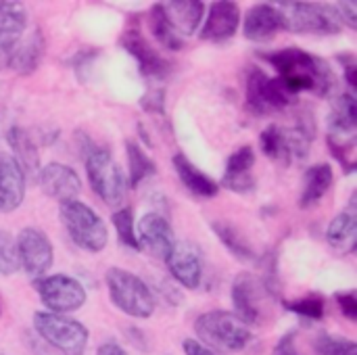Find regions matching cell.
<instances>
[{
  "label": "cell",
  "mask_w": 357,
  "mask_h": 355,
  "mask_svg": "<svg viewBox=\"0 0 357 355\" xmlns=\"http://www.w3.org/2000/svg\"><path fill=\"white\" fill-rule=\"evenodd\" d=\"M261 56L278 71L276 80L287 88L291 96L299 92H314L318 96H328L337 86L331 65L318 54H312L307 50L282 48L276 52H264Z\"/></svg>",
  "instance_id": "obj_1"
},
{
  "label": "cell",
  "mask_w": 357,
  "mask_h": 355,
  "mask_svg": "<svg viewBox=\"0 0 357 355\" xmlns=\"http://www.w3.org/2000/svg\"><path fill=\"white\" fill-rule=\"evenodd\" d=\"M77 138H82L77 142L82 149V157L86 163V174H88V182H90L92 190L96 192V197L102 203H107L111 207H119L128 192V180H126L123 169L113 159V155L107 146L96 144L84 132H77Z\"/></svg>",
  "instance_id": "obj_2"
},
{
  "label": "cell",
  "mask_w": 357,
  "mask_h": 355,
  "mask_svg": "<svg viewBox=\"0 0 357 355\" xmlns=\"http://www.w3.org/2000/svg\"><path fill=\"white\" fill-rule=\"evenodd\" d=\"M316 138V119L312 113H301L297 123L284 126H268L259 136L261 153L278 163L291 165L303 161L310 155V146Z\"/></svg>",
  "instance_id": "obj_3"
},
{
  "label": "cell",
  "mask_w": 357,
  "mask_h": 355,
  "mask_svg": "<svg viewBox=\"0 0 357 355\" xmlns=\"http://www.w3.org/2000/svg\"><path fill=\"white\" fill-rule=\"evenodd\" d=\"M276 8L280 15L282 29H289L293 33L335 36L343 29V23L337 15L335 4L284 0V2H278Z\"/></svg>",
  "instance_id": "obj_4"
},
{
  "label": "cell",
  "mask_w": 357,
  "mask_h": 355,
  "mask_svg": "<svg viewBox=\"0 0 357 355\" xmlns=\"http://www.w3.org/2000/svg\"><path fill=\"white\" fill-rule=\"evenodd\" d=\"M357 138V100L351 92H343L333 103V113L328 117V149L333 157L343 165L345 174L356 172Z\"/></svg>",
  "instance_id": "obj_5"
},
{
  "label": "cell",
  "mask_w": 357,
  "mask_h": 355,
  "mask_svg": "<svg viewBox=\"0 0 357 355\" xmlns=\"http://www.w3.org/2000/svg\"><path fill=\"white\" fill-rule=\"evenodd\" d=\"M195 333L201 343L218 349V352H243L253 335L249 326L234 316V312L211 310L201 314L195 320Z\"/></svg>",
  "instance_id": "obj_6"
},
{
  "label": "cell",
  "mask_w": 357,
  "mask_h": 355,
  "mask_svg": "<svg viewBox=\"0 0 357 355\" xmlns=\"http://www.w3.org/2000/svg\"><path fill=\"white\" fill-rule=\"evenodd\" d=\"M113 305L130 318L144 320L155 312V295L144 280L123 268H109L105 274Z\"/></svg>",
  "instance_id": "obj_7"
},
{
  "label": "cell",
  "mask_w": 357,
  "mask_h": 355,
  "mask_svg": "<svg viewBox=\"0 0 357 355\" xmlns=\"http://www.w3.org/2000/svg\"><path fill=\"white\" fill-rule=\"evenodd\" d=\"M61 222L69 234V239L88 253H98L109 243V230L102 222V218L90 209L86 203L71 199L63 201L59 207Z\"/></svg>",
  "instance_id": "obj_8"
},
{
  "label": "cell",
  "mask_w": 357,
  "mask_h": 355,
  "mask_svg": "<svg viewBox=\"0 0 357 355\" xmlns=\"http://www.w3.org/2000/svg\"><path fill=\"white\" fill-rule=\"evenodd\" d=\"M33 328L48 345L63 355H84L86 352L88 328L65 314L38 312L33 314Z\"/></svg>",
  "instance_id": "obj_9"
},
{
  "label": "cell",
  "mask_w": 357,
  "mask_h": 355,
  "mask_svg": "<svg viewBox=\"0 0 357 355\" xmlns=\"http://www.w3.org/2000/svg\"><path fill=\"white\" fill-rule=\"evenodd\" d=\"M36 293L44 308L52 314L77 312L86 303V289L79 280L67 274H52L33 280Z\"/></svg>",
  "instance_id": "obj_10"
},
{
  "label": "cell",
  "mask_w": 357,
  "mask_h": 355,
  "mask_svg": "<svg viewBox=\"0 0 357 355\" xmlns=\"http://www.w3.org/2000/svg\"><path fill=\"white\" fill-rule=\"evenodd\" d=\"M245 100L251 113L270 115V113H278L287 109L293 103V96L276 77H270L261 69H249Z\"/></svg>",
  "instance_id": "obj_11"
},
{
  "label": "cell",
  "mask_w": 357,
  "mask_h": 355,
  "mask_svg": "<svg viewBox=\"0 0 357 355\" xmlns=\"http://www.w3.org/2000/svg\"><path fill=\"white\" fill-rule=\"evenodd\" d=\"M15 241H17L19 268H23L25 274L33 280L42 278L54 262V249L48 234L40 228L29 226L23 228Z\"/></svg>",
  "instance_id": "obj_12"
},
{
  "label": "cell",
  "mask_w": 357,
  "mask_h": 355,
  "mask_svg": "<svg viewBox=\"0 0 357 355\" xmlns=\"http://www.w3.org/2000/svg\"><path fill=\"white\" fill-rule=\"evenodd\" d=\"M266 299H270L268 289L249 272H243L232 282V305L234 316L241 318L247 326H257L264 322Z\"/></svg>",
  "instance_id": "obj_13"
},
{
  "label": "cell",
  "mask_w": 357,
  "mask_h": 355,
  "mask_svg": "<svg viewBox=\"0 0 357 355\" xmlns=\"http://www.w3.org/2000/svg\"><path fill=\"white\" fill-rule=\"evenodd\" d=\"M119 44L138 63V69H140V73L144 77L163 80V77H167L172 73V63L167 59H163L136 27L126 29L121 33V38H119Z\"/></svg>",
  "instance_id": "obj_14"
},
{
  "label": "cell",
  "mask_w": 357,
  "mask_h": 355,
  "mask_svg": "<svg viewBox=\"0 0 357 355\" xmlns=\"http://www.w3.org/2000/svg\"><path fill=\"white\" fill-rule=\"evenodd\" d=\"M201 25L199 38L203 42H226L241 27V8L232 0H218L209 6L207 19Z\"/></svg>",
  "instance_id": "obj_15"
},
{
  "label": "cell",
  "mask_w": 357,
  "mask_h": 355,
  "mask_svg": "<svg viewBox=\"0 0 357 355\" xmlns=\"http://www.w3.org/2000/svg\"><path fill=\"white\" fill-rule=\"evenodd\" d=\"M38 182H40V188L44 190V195L50 197V199H56L59 203L77 199L79 192H82L79 176L75 174L73 167H69L65 163H54L52 161V163L40 167Z\"/></svg>",
  "instance_id": "obj_16"
},
{
  "label": "cell",
  "mask_w": 357,
  "mask_h": 355,
  "mask_svg": "<svg viewBox=\"0 0 357 355\" xmlns=\"http://www.w3.org/2000/svg\"><path fill=\"white\" fill-rule=\"evenodd\" d=\"M138 228V239L142 247H149V251L157 257H161L163 262L172 255V251L176 249V236L174 230L169 226V220L163 218L157 211H149L140 218V222L136 224Z\"/></svg>",
  "instance_id": "obj_17"
},
{
  "label": "cell",
  "mask_w": 357,
  "mask_h": 355,
  "mask_svg": "<svg viewBox=\"0 0 357 355\" xmlns=\"http://www.w3.org/2000/svg\"><path fill=\"white\" fill-rule=\"evenodd\" d=\"M25 31V10L19 2L0 6V71L10 67V56Z\"/></svg>",
  "instance_id": "obj_18"
},
{
  "label": "cell",
  "mask_w": 357,
  "mask_h": 355,
  "mask_svg": "<svg viewBox=\"0 0 357 355\" xmlns=\"http://www.w3.org/2000/svg\"><path fill=\"white\" fill-rule=\"evenodd\" d=\"M255 165V151L253 146H241L236 149L226 163L222 186L236 195H247L255 190V178L251 176V169Z\"/></svg>",
  "instance_id": "obj_19"
},
{
  "label": "cell",
  "mask_w": 357,
  "mask_h": 355,
  "mask_svg": "<svg viewBox=\"0 0 357 355\" xmlns=\"http://www.w3.org/2000/svg\"><path fill=\"white\" fill-rule=\"evenodd\" d=\"M25 199V176L17 161L0 153V213H13Z\"/></svg>",
  "instance_id": "obj_20"
},
{
  "label": "cell",
  "mask_w": 357,
  "mask_h": 355,
  "mask_svg": "<svg viewBox=\"0 0 357 355\" xmlns=\"http://www.w3.org/2000/svg\"><path fill=\"white\" fill-rule=\"evenodd\" d=\"M280 29L282 25H280L278 8L270 2L253 4L243 19V36L249 42H268Z\"/></svg>",
  "instance_id": "obj_21"
},
{
  "label": "cell",
  "mask_w": 357,
  "mask_h": 355,
  "mask_svg": "<svg viewBox=\"0 0 357 355\" xmlns=\"http://www.w3.org/2000/svg\"><path fill=\"white\" fill-rule=\"evenodd\" d=\"M163 13L172 29L180 36H192L205 17V2L201 0H174V2H161Z\"/></svg>",
  "instance_id": "obj_22"
},
{
  "label": "cell",
  "mask_w": 357,
  "mask_h": 355,
  "mask_svg": "<svg viewBox=\"0 0 357 355\" xmlns=\"http://www.w3.org/2000/svg\"><path fill=\"white\" fill-rule=\"evenodd\" d=\"M326 243L343 253L351 255L357 247V211H356V195L351 197L345 211L333 218V222L326 228Z\"/></svg>",
  "instance_id": "obj_23"
},
{
  "label": "cell",
  "mask_w": 357,
  "mask_h": 355,
  "mask_svg": "<svg viewBox=\"0 0 357 355\" xmlns=\"http://www.w3.org/2000/svg\"><path fill=\"white\" fill-rule=\"evenodd\" d=\"M165 264L169 268V274L184 289H190V291L199 289L201 278H203V266H201V259H199L195 249H190L188 245H178L176 243V249L165 259Z\"/></svg>",
  "instance_id": "obj_24"
},
{
  "label": "cell",
  "mask_w": 357,
  "mask_h": 355,
  "mask_svg": "<svg viewBox=\"0 0 357 355\" xmlns=\"http://www.w3.org/2000/svg\"><path fill=\"white\" fill-rule=\"evenodd\" d=\"M6 142L10 146V157L17 161V165L21 167L23 176H36L40 172V153L38 146L33 142V138L21 128V126H10L6 130Z\"/></svg>",
  "instance_id": "obj_25"
},
{
  "label": "cell",
  "mask_w": 357,
  "mask_h": 355,
  "mask_svg": "<svg viewBox=\"0 0 357 355\" xmlns=\"http://www.w3.org/2000/svg\"><path fill=\"white\" fill-rule=\"evenodd\" d=\"M172 163H174V169H176L180 182L192 195H197L201 199H211L220 192V184L215 180H211L207 174H203L184 153H176Z\"/></svg>",
  "instance_id": "obj_26"
},
{
  "label": "cell",
  "mask_w": 357,
  "mask_h": 355,
  "mask_svg": "<svg viewBox=\"0 0 357 355\" xmlns=\"http://www.w3.org/2000/svg\"><path fill=\"white\" fill-rule=\"evenodd\" d=\"M335 182V172L331 163H316L307 167L305 178H303V188L299 197V207L301 209H312L316 207L331 190Z\"/></svg>",
  "instance_id": "obj_27"
},
{
  "label": "cell",
  "mask_w": 357,
  "mask_h": 355,
  "mask_svg": "<svg viewBox=\"0 0 357 355\" xmlns=\"http://www.w3.org/2000/svg\"><path fill=\"white\" fill-rule=\"evenodd\" d=\"M44 56V33L40 29H33L25 40H19V44L13 50L10 67L19 75H31Z\"/></svg>",
  "instance_id": "obj_28"
},
{
  "label": "cell",
  "mask_w": 357,
  "mask_h": 355,
  "mask_svg": "<svg viewBox=\"0 0 357 355\" xmlns=\"http://www.w3.org/2000/svg\"><path fill=\"white\" fill-rule=\"evenodd\" d=\"M211 230L215 232V236L220 239V243L241 262H255L257 253L251 247V243L241 234V230L236 226H232L230 222H211Z\"/></svg>",
  "instance_id": "obj_29"
},
{
  "label": "cell",
  "mask_w": 357,
  "mask_h": 355,
  "mask_svg": "<svg viewBox=\"0 0 357 355\" xmlns=\"http://www.w3.org/2000/svg\"><path fill=\"white\" fill-rule=\"evenodd\" d=\"M126 155H128V178L126 180H128L130 188H138L144 180H149L157 174L155 161L144 153V149L138 142L128 140Z\"/></svg>",
  "instance_id": "obj_30"
},
{
  "label": "cell",
  "mask_w": 357,
  "mask_h": 355,
  "mask_svg": "<svg viewBox=\"0 0 357 355\" xmlns=\"http://www.w3.org/2000/svg\"><path fill=\"white\" fill-rule=\"evenodd\" d=\"M149 27H151V33L153 38L165 46L167 50H180L184 46V40L172 29V25L167 23L165 19V13H163V6L161 2H155L149 10Z\"/></svg>",
  "instance_id": "obj_31"
},
{
  "label": "cell",
  "mask_w": 357,
  "mask_h": 355,
  "mask_svg": "<svg viewBox=\"0 0 357 355\" xmlns=\"http://www.w3.org/2000/svg\"><path fill=\"white\" fill-rule=\"evenodd\" d=\"M113 228L117 232V239L123 247L132 251H142L140 239L136 234V220H134V209L132 207H121L111 216Z\"/></svg>",
  "instance_id": "obj_32"
},
{
  "label": "cell",
  "mask_w": 357,
  "mask_h": 355,
  "mask_svg": "<svg viewBox=\"0 0 357 355\" xmlns=\"http://www.w3.org/2000/svg\"><path fill=\"white\" fill-rule=\"evenodd\" d=\"M284 308L305 320H312V322H318L324 318V308H326V301L322 295L318 293H310L301 299H295V301H284Z\"/></svg>",
  "instance_id": "obj_33"
},
{
  "label": "cell",
  "mask_w": 357,
  "mask_h": 355,
  "mask_svg": "<svg viewBox=\"0 0 357 355\" xmlns=\"http://www.w3.org/2000/svg\"><path fill=\"white\" fill-rule=\"evenodd\" d=\"M314 354L316 355H357L356 341L347 337L337 335H320L314 341Z\"/></svg>",
  "instance_id": "obj_34"
},
{
  "label": "cell",
  "mask_w": 357,
  "mask_h": 355,
  "mask_svg": "<svg viewBox=\"0 0 357 355\" xmlns=\"http://www.w3.org/2000/svg\"><path fill=\"white\" fill-rule=\"evenodd\" d=\"M19 270V255H17V241L8 230L0 228V274L13 276Z\"/></svg>",
  "instance_id": "obj_35"
},
{
  "label": "cell",
  "mask_w": 357,
  "mask_h": 355,
  "mask_svg": "<svg viewBox=\"0 0 357 355\" xmlns=\"http://www.w3.org/2000/svg\"><path fill=\"white\" fill-rule=\"evenodd\" d=\"M138 105L142 107V111L151 113V115H165V90L161 88H151L140 100Z\"/></svg>",
  "instance_id": "obj_36"
},
{
  "label": "cell",
  "mask_w": 357,
  "mask_h": 355,
  "mask_svg": "<svg viewBox=\"0 0 357 355\" xmlns=\"http://www.w3.org/2000/svg\"><path fill=\"white\" fill-rule=\"evenodd\" d=\"M335 301L339 303L341 308V314L349 320V322H356L357 320V295L354 289L349 291H339L335 293Z\"/></svg>",
  "instance_id": "obj_37"
},
{
  "label": "cell",
  "mask_w": 357,
  "mask_h": 355,
  "mask_svg": "<svg viewBox=\"0 0 357 355\" xmlns=\"http://www.w3.org/2000/svg\"><path fill=\"white\" fill-rule=\"evenodd\" d=\"M337 61L341 63L343 67V75H345V82L351 90L357 88V61L351 52H341L337 54Z\"/></svg>",
  "instance_id": "obj_38"
},
{
  "label": "cell",
  "mask_w": 357,
  "mask_h": 355,
  "mask_svg": "<svg viewBox=\"0 0 357 355\" xmlns=\"http://www.w3.org/2000/svg\"><path fill=\"white\" fill-rule=\"evenodd\" d=\"M297 337H299L297 331H291V333L282 335L280 341L276 343L272 355H305L299 347H297Z\"/></svg>",
  "instance_id": "obj_39"
},
{
  "label": "cell",
  "mask_w": 357,
  "mask_h": 355,
  "mask_svg": "<svg viewBox=\"0 0 357 355\" xmlns=\"http://www.w3.org/2000/svg\"><path fill=\"white\" fill-rule=\"evenodd\" d=\"M337 15L341 19V23H347L351 29L357 27V2H339L335 4Z\"/></svg>",
  "instance_id": "obj_40"
},
{
  "label": "cell",
  "mask_w": 357,
  "mask_h": 355,
  "mask_svg": "<svg viewBox=\"0 0 357 355\" xmlns=\"http://www.w3.org/2000/svg\"><path fill=\"white\" fill-rule=\"evenodd\" d=\"M96 54H98V50H90V48H86V50H79V52L73 56L71 65H73V69L77 71V75L86 73V69L92 65V61L96 59Z\"/></svg>",
  "instance_id": "obj_41"
},
{
  "label": "cell",
  "mask_w": 357,
  "mask_h": 355,
  "mask_svg": "<svg viewBox=\"0 0 357 355\" xmlns=\"http://www.w3.org/2000/svg\"><path fill=\"white\" fill-rule=\"evenodd\" d=\"M182 349L186 355H224L222 352H218V349H213L201 341H195V339H186L182 343Z\"/></svg>",
  "instance_id": "obj_42"
},
{
  "label": "cell",
  "mask_w": 357,
  "mask_h": 355,
  "mask_svg": "<svg viewBox=\"0 0 357 355\" xmlns=\"http://www.w3.org/2000/svg\"><path fill=\"white\" fill-rule=\"evenodd\" d=\"M96 355H128L126 349L117 343V341H107L102 343L98 349H96Z\"/></svg>",
  "instance_id": "obj_43"
},
{
  "label": "cell",
  "mask_w": 357,
  "mask_h": 355,
  "mask_svg": "<svg viewBox=\"0 0 357 355\" xmlns=\"http://www.w3.org/2000/svg\"><path fill=\"white\" fill-rule=\"evenodd\" d=\"M136 130H138V134L142 136V142H144L146 146H153V142H151V136L146 134V130H144V126H142V123H138V126H136Z\"/></svg>",
  "instance_id": "obj_44"
},
{
  "label": "cell",
  "mask_w": 357,
  "mask_h": 355,
  "mask_svg": "<svg viewBox=\"0 0 357 355\" xmlns=\"http://www.w3.org/2000/svg\"><path fill=\"white\" fill-rule=\"evenodd\" d=\"M4 4H6V2H4V0H0V6H4Z\"/></svg>",
  "instance_id": "obj_45"
}]
</instances>
